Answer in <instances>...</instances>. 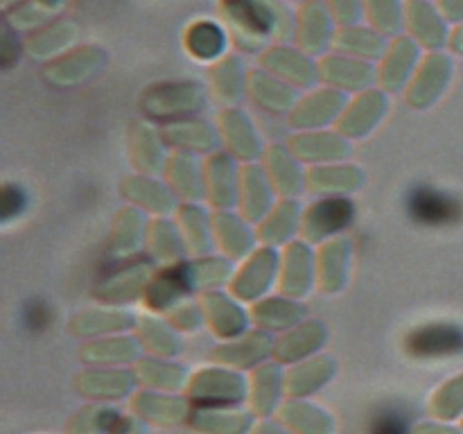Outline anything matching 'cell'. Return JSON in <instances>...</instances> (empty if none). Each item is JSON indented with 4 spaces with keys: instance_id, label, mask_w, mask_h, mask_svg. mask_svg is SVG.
I'll list each match as a JSON object with an SVG mask.
<instances>
[{
    "instance_id": "1",
    "label": "cell",
    "mask_w": 463,
    "mask_h": 434,
    "mask_svg": "<svg viewBox=\"0 0 463 434\" xmlns=\"http://www.w3.org/2000/svg\"><path fill=\"white\" fill-rule=\"evenodd\" d=\"M185 398L194 410H231L249 398V382L235 369H202L188 380Z\"/></svg>"
},
{
    "instance_id": "2",
    "label": "cell",
    "mask_w": 463,
    "mask_h": 434,
    "mask_svg": "<svg viewBox=\"0 0 463 434\" xmlns=\"http://www.w3.org/2000/svg\"><path fill=\"white\" fill-rule=\"evenodd\" d=\"M355 220V203L346 194H326L306 208L301 217V238L307 242H330Z\"/></svg>"
},
{
    "instance_id": "3",
    "label": "cell",
    "mask_w": 463,
    "mask_h": 434,
    "mask_svg": "<svg viewBox=\"0 0 463 434\" xmlns=\"http://www.w3.org/2000/svg\"><path fill=\"white\" fill-rule=\"evenodd\" d=\"M405 351L414 360H446L463 353V328L450 321H432L411 330Z\"/></svg>"
},
{
    "instance_id": "4",
    "label": "cell",
    "mask_w": 463,
    "mask_h": 434,
    "mask_svg": "<svg viewBox=\"0 0 463 434\" xmlns=\"http://www.w3.org/2000/svg\"><path fill=\"white\" fill-rule=\"evenodd\" d=\"M407 212L416 224L443 226L459 217V206L450 194L432 185H414L407 194Z\"/></svg>"
},
{
    "instance_id": "5",
    "label": "cell",
    "mask_w": 463,
    "mask_h": 434,
    "mask_svg": "<svg viewBox=\"0 0 463 434\" xmlns=\"http://www.w3.org/2000/svg\"><path fill=\"white\" fill-rule=\"evenodd\" d=\"M190 401L184 396H167V393H152V392H140L136 393L131 401V410L138 419L145 423L154 425H181L188 423L190 414Z\"/></svg>"
},
{
    "instance_id": "6",
    "label": "cell",
    "mask_w": 463,
    "mask_h": 434,
    "mask_svg": "<svg viewBox=\"0 0 463 434\" xmlns=\"http://www.w3.org/2000/svg\"><path fill=\"white\" fill-rule=\"evenodd\" d=\"M240 202L242 217L247 222H262L274 208V185L262 167L247 163L240 172Z\"/></svg>"
},
{
    "instance_id": "7",
    "label": "cell",
    "mask_w": 463,
    "mask_h": 434,
    "mask_svg": "<svg viewBox=\"0 0 463 434\" xmlns=\"http://www.w3.org/2000/svg\"><path fill=\"white\" fill-rule=\"evenodd\" d=\"M274 353V342L267 335L253 333L247 337H235L231 342L222 344L220 348L213 351L215 364L226 366V369H251V366L265 364L267 357Z\"/></svg>"
},
{
    "instance_id": "8",
    "label": "cell",
    "mask_w": 463,
    "mask_h": 434,
    "mask_svg": "<svg viewBox=\"0 0 463 434\" xmlns=\"http://www.w3.org/2000/svg\"><path fill=\"white\" fill-rule=\"evenodd\" d=\"M279 258L274 256L271 249H262L256 251L249 258L247 265L242 267L238 276H233V294H238L240 298H260L262 294L269 289V285L274 283V276L279 274Z\"/></svg>"
},
{
    "instance_id": "9",
    "label": "cell",
    "mask_w": 463,
    "mask_h": 434,
    "mask_svg": "<svg viewBox=\"0 0 463 434\" xmlns=\"http://www.w3.org/2000/svg\"><path fill=\"white\" fill-rule=\"evenodd\" d=\"M285 393V375L280 371L279 362H265L256 366L249 382V402L251 411L260 419L271 416V411L279 407L280 396Z\"/></svg>"
},
{
    "instance_id": "10",
    "label": "cell",
    "mask_w": 463,
    "mask_h": 434,
    "mask_svg": "<svg viewBox=\"0 0 463 434\" xmlns=\"http://www.w3.org/2000/svg\"><path fill=\"white\" fill-rule=\"evenodd\" d=\"M335 373V364L330 357H307L297 362L292 371L285 373V396L306 398L330 382Z\"/></svg>"
},
{
    "instance_id": "11",
    "label": "cell",
    "mask_w": 463,
    "mask_h": 434,
    "mask_svg": "<svg viewBox=\"0 0 463 434\" xmlns=\"http://www.w3.org/2000/svg\"><path fill=\"white\" fill-rule=\"evenodd\" d=\"M310 249L301 242H294L285 249L283 265H280V289L289 298L306 297L310 292L312 276H315V265L312 256H307Z\"/></svg>"
},
{
    "instance_id": "12",
    "label": "cell",
    "mask_w": 463,
    "mask_h": 434,
    "mask_svg": "<svg viewBox=\"0 0 463 434\" xmlns=\"http://www.w3.org/2000/svg\"><path fill=\"white\" fill-rule=\"evenodd\" d=\"M202 310L206 315L208 324H211L213 333L220 335V337L235 339L247 328V312L238 303L231 301L229 297H224L222 292H215V289L203 297Z\"/></svg>"
},
{
    "instance_id": "13",
    "label": "cell",
    "mask_w": 463,
    "mask_h": 434,
    "mask_svg": "<svg viewBox=\"0 0 463 434\" xmlns=\"http://www.w3.org/2000/svg\"><path fill=\"white\" fill-rule=\"evenodd\" d=\"M280 423L292 434H333L335 420L321 407L306 402L303 398H292L279 410Z\"/></svg>"
},
{
    "instance_id": "14",
    "label": "cell",
    "mask_w": 463,
    "mask_h": 434,
    "mask_svg": "<svg viewBox=\"0 0 463 434\" xmlns=\"http://www.w3.org/2000/svg\"><path fill=\"white\" fill-rule=\"evenodd\" d=\"M240 176L233 158L215 154L206 167V188L215 206L231 208L240 202Z\"/></svg>"
},
{
    "instance_id": "15",
    "label": "cell",
    "mask_w": 463,
    "mask_h": 434,
    "mask_svg": "<svg viewBox=\"0 0 463 434\" xmlns=\"http://www.w3.org/2000/svg\"><path fill=\"white\" fill-rule=\"evenodd\" d=\"M267 176H269L271 185L283 199H294L303 188H306V175L301 172L298 158L294 156L292 149L271 147L267 152Z\"/></svg>"
},
{
    "instance_id": "16",
    "label": "cell",
    "mask_w": 463,
    "mask_h": 434,
    "mask_svg": "<svg viewBox=\"0 0 463 434\" xmlns=\"http://www.w3.org/2000/svg\"><path fill=\"white\" fill-rule=\"evenodd\" d=\"M289 149H292L297 158L312 161L317 165L337 163L339 158H344L351 152L346 140L337 138L335 134H324V131H312V134L303 131V134L294 136Z\"/></svg>"
},
{
    "instance_id": "17",
    "label": "cell",
    "mask_w": 463,
    "mask_h": 434,
    "mask_svg": "<svg viewBox=\"0 0 463 434\" xmlns=\"http://www.w3.org/2000/svg\"><path fill=\"white\" fill-rule=\"evenodd\" d=\"M364 184V175L360 170L344 163H326L306 172V188L326 194H346Z\"/></svg>"
},
{
    "instance_id": "18",
    "label": "cell",
    "mask_w": 463,
    "mask_h": 434,
    "mask_svg": "<svg viewBox=\"0 0 463 434\" xmlns=\"http://www.w3.org/2000/svg\"><path fill=\"white\" fill-rule=\"evenodd\" d=\"M190 428L199 434H251L253 416L231 410H193Z\"/></svg>"
},
{
    "instance_id": "19",
    "label": "cell",
    "mask_w": 463,
    "mask_h": 434,
    "mask_svg": "<svg viewBox=\"0 0 463 434\" xmlns=\"http://www.w3.org/2000/svg\"><path fill=\"white\" fill-rule=\"evenodd\" d=\"M306 342L317 344V346L324 342V330H321V324H317V321H310V324H307V321L306 324H298V328L289 330L283 339H279V342L274 344V353H271V357H274V362H279V364H297V362L307 360L315 348L306 346Z\"/></svg>"
},
{
    "instance_id": "20",
    "label": "cell",
    "mask_w": 463,
    "mask_h": 434,
    "mask_svg": "<svg viewBox=\"0 0 463 434\" xmlns=\"http://www.w3.org/2000/svg\"><path fill=\"white\" fill-rule=\"evenodd\" d=\"M134 380L136 375L125 373V371H89L80 375L77 389L95 401H118L131 392Z\"/></svg>"
},
{
    "instance_id": "21",
    "label": "cell",
    "mask_w": 463,
    "mask_h": 434,
    "mask_svg": "<svg viewBox=\"0 0 463 434\" xmlns=\"http://www.w3.org/2000/svg\"><path fill=\"white\" fill-rule=\"evenodd\" d=\"M301 211L294 199H283L271 208L269 215L260 222V240L265 244L288 242L292 233L301 231Z\"/></svg>"
},
{
    "instance_id": "22",
    "label": "cell",
    "mask_w": 463,
    "mask_h": 434,
    "mask_svg": "<svg viewBox=\"0 0 463 434\" xmlns=\"http://www.w3.org/2000/svg\"><path fill=\"white\" fill-rule=\"evenodd\" d=\"M222 134H224L229 149L242 161L253 163V158L260 154V140H258L256 129L247 116L238 111H231L224 116V125H222Z\"/></svg>"
},
{
    "instance_id": "23",
    "label": "cell",
    "mask_w": 463,
    "mask_h": 434,
    "mask_svg": "<svg viewBox=\"0 0 463 434\" xmlns=\"http://www.w3.org/2000/svg\"><path fill=\"white\" fill-rule=\"evenodd\" d=\"M348 242L342 238H335L324 244L319 258V274H321V288L324 292H339L344 283H346V269H348Z\"/></svg>"
},
{
    "instance_id": "24",
    "label": "cell",
    "mask_w": 463,
    "mask_h": 434,
    "mask_svg": "<svg viewBox=\"0 0 463 434\" xmlns=\"http://www.w3.org/2000/svg\"><path fill=\"white\" fill-rule=\"evenodd\" d=\"M179 231L184 235L185 247L193 249L197 256H206L213 240H215L206 215L194 203H185V206L179 208Z\"/></svg>"
},
{
    "instance_id": "25",
    "label": "cell",
    "mask_w": 463,
    "mask_h": 434,
    "mask_svg": "<svg viewBox=\"0 0 463 434\" xmlns=\"http://www.w3.org/2000/svg\"><path fill=\"white\" fill-rule=\"evenodd\" d=\"M136 378L147 382V387L161 389V392H176L184 384H188L185 369L179 364H172L165 360H138L136 366Z\"/></svg>"
},
{
    "instance_id": "26",
    "label": "cell",
    "mask_w": 463,
    "mask_h": 434,
    "mask_svg": "<svg viewBox=\"0 0 463 434\" xmlns=\"http://www.w3.org/2000/svg\"><path fill=\"white\" fill-rule=\"evenodd\" d=\"M251 319L260 328H292L303 319V310L292 298H267L253 307Z\"/></svg>"
},
{
    "instance_id": "27",
    "label": "cell",
    "mask_w": 463,
    "mask_h": 434,
    "mask_svg": "<svg viewBox=\"0 0 463 434\" xmlns=\"http://www.w3.org/2000/svg\"><path fill=\"white\" fill-rule=\"evenodd\" d=\"M430 411L439 420H457L463 416V373L443 382L430 401Z\"/></svg>"
},
{
    "instance_id": "28",
    "label": "cell",
    "mask_w": 463,
    "mask_h": 434,
    "mask_svg": "<svg viewBox=\"0 0 463 434\" xmlns=\"http://www.w3.org/2000/svg\"><path fill=\"white\" fill-rule=\"evenodd\" d=\"M213 224H215V231H213L215 242L224 251H229V256H247L251 247V233L244 229L242 222L235 220V215H220Z\"/></svg>"
},
{
    "instance_id": "29",
    "label": "cell",
    "mask_w": 463,
    "mask_h": 434,
    "mask_svg": "<svg viewBox=\"0 0 463 434\" xmlns=\"http://www.w3.org/2000/svg\"><path fill=\"white\" fill-rule=\"evenodd\" d=\"M138 344L136 339H109V342H95L84 348V357L89 362L99 364H129L138 355Z\"/></svg>"
},
{
    "instance_id": "30",
    "label": "cell",
    "mask_w": 463,
    "mask_h": 434,
    "mask_svg": "<svg viewBox=\"0 0 463 434\" xmlns=\"http://www.w3.org/2000/svg\"><path fill=\"white\" fill-rule=\"evenodd\" d=\"M161 136L170 143L179 145V147H193V149H211L217 143V131H213L208 125H190V122H181V125H167L161 131Z\"/></svg>"
},
{
    "instance_id": "31",
    "label": "cell",
    "mask_w": 463,
    "mask_h": 434,
    "mask_svg": "<svg viewBox=\"0 0 463 434\" xmlns=\"http://www.w3.org/2000/svg\"><path fill=\"white\" fill-rule=\"evenodd\" d=\"M122 414L109 407H86L68 425V434H107Z\"/></svg>"
},
{
    "instance_id": "32",
    "label": "cell",
    "mask_w": 463,
    "mask_h": 434,
    "mask_svg": "<svg viewBox=\"0 0 463 434\" xmlns=\"http://www.w3.org/2000/svg\"><path fill=\"white\" fill-rule=\"evenodd\" d=\"M233 16L238 21V25L247 27L251 34L253 32L256 34H265L274 25V16L269 14V9L262 3H258V0H238L233 7Z\"/></svg>"
},
{
    "instance_id": "33",
    "label": "cell",
    "mask_w": 463,
    "mask_h": 434,
    "mask_svg": "<svg viewBox=\"0 0 463 434\" xmlns=\"http://www.w3.org/2000/svg\"><path fill=\"white\" fill-rule=\"evenodd\" d=\"M145 335H143V348L147 346L154 355H175L179 353V344H176L175 333L170 326L158 324V321H143Z\"/></svg>"
},
{
    "instance_id": "34",
    "label": "cell",
    "mask_w": 463,
    "mask_h": 434,
    "mask_svg": "<svg viewBox=\"0 0 463 434\" xmlns=\"http://www.w3.org/2000/svg\"><path fill=\"white\" fill-rule=\"evenodd\" d=\"M190 41H194L193 52L194 57L199 59L217 57V54L222 52V48H224V34H222L220 27L213 25V23H202V25L194 27V30L190 32Z\"/></svg>"
},
{
    "instance_id": "35",
    "label": "cell",
    "mask_w": 463,
    "mask_h": 434,
    "mask_svg": "<svg viewBox=\"0 0 463 434\" xmlns=\"http://www.w3.org/2000/svg\"><path fill=\"white\" fill-rule=\"evenodd\" d=\"M371 434H411L407 429L405 419L396 411H383L380 416H375L373 425H371Z\"/></svg>"
},
{
    "instance_id": "36",
    "label": "cell",
    "mask_w": 463,
    "mask_h": 434,
    "mask_svg": "<svg viewBox=\"0 0 463 434\" xmlns=\"http://www.w3.org/2000/svg\"><path fill=\"white\" fill-rule=\"evenodd\" d=\"M25 193L18 185H5L3 190V217L5 220H14L25 208Z\"/></svg>"
},
{
    "instance_id": "37",
    "label": "cell",
    "mask_w": 463,
    "mask_h": 434,
    "mask_svg": "<svg viewBox=\"0 0 463 434\" xmlns=\"http://www.w3.org/2000/svg\"><path fill=\"white\" fill-rule=\"evenodd\" d=\"M107 434H147V425L138 416H120Z\"/></svg>"
},
{
    "instance_id": "38",
    "label": "cell",
    "mask_w": 463,
    "mask_h": 434,
    "mask_svg": "<svg viewBox=\"0 0 463 434\" xmlns=\"http://www.w3.org/2000/svg\"><path fill=\"white\" fill-rule=\"evenodd\" d=\"M411 434H463L461 429L450 428L443 423H420L411 429Z\"/></svg>"
},
{
    "instance_id": "39",
    "label": "cell",
    "mask_w": 463,
    "mask_h": 434,
    "mask_svg": "<svg viewBox=\"0 0 463 434\" xmlns=\"http://www.w3.org/2000/svg\"><path fill=\"white\" fill-rule=\"evenodd\" d=\"M251 434H292L283 423H269V420H262V423L253 425Z\"/></svg>"
},
{
    "instance_id": "40",
    "label": "cell",
    "mask_w": 463,
    "mask_h": 434,
    "mask_svg": "<svg viewBox=\"0 0 463 434\" xmlns=\"http://www.w3.org/2000/svg\"><path fill=\"white\" fill-rule=\"evenodd\" d=\"M27 312H30V316H32V319H27V324L30 326L39 324V328H41V326L48 324V310H45V306H41V303H36V306L30 307Z\"/></svg>"
},
{
    "instance_id": "41",
    "label": "cell",
    "mask_w": 463,
    "mask_h": 434,
    "mask_svg": "<svg viewBox=\"0 0 463 434\" xmlns=\"http://www.w3.org/2000/svg\"><path fill=\"white\" fill-rule=\"evenodd\" d=\"M459 48L463 50V36H459Z\"/></svg>"
}]
</instances>
